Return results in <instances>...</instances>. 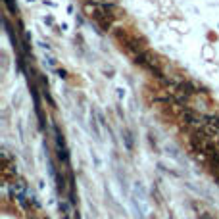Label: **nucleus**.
<instances>
[{
	"mask_svg": "<svg viewBox=\"0 0 219 219\" xmlns=\"http://www.w3.org/2000/svg\"><path fill=\"white\" fill-rule=\"evenodd\" d=\"M184 119H187L190 125H202V119L198 117V115H194V113H190V112H187L184 113Z\"/></svg>",
	"mask_w": 219,
	"mask_h": 219,
	"instance_id": "obj_1",
	"label": "nucleus"
},
{
	"mask_svg": "<svg viewBox=\"0 0 219 219\" xmlns=\"http://www.w3.org/2000/svg\"><path fill=\"white\" fill-rule=\"evenodd\" d=\"M98 21H100V25H102V29H106V31H108V29L112 27V21H113V17L106 14V16H104V17H100Z\"/></svg>",
	"mask_w": 219,
	"mask_h": 219,
	"instance_id": "obj_2",
	"label": "nucleus"
},
{
	"mask_svg": "<svg viewBox=\"0 0 219 219\" xmlns=\"http://www.w3.org/2000/svg\"><path fill=\"white\" fill-rule=\"evenodd\" d=\"M58 158H60L65 165L69 164V152H67V148H65V146H64V148H58Z\"/></svg>",
	"mask_w": 219,
	"mask_h": 219,
	"instance_id": "obj_3",
	"label": "nucleus"
},
{
	"mask_svg": "<svg viewBox=\"0 0 219 219\" xmlns=\"http://www.w3.org/2000/svg\"><path fill=\"white\" fill-rule=\"evenodd\" d=\"M179 90L183 92L184 96H188V94H194V87H192L190 83H183V85L179 87Z\"/></svg>",
	"mask_w": 219,
	"mask_h": 219,
	"instance_id": "obj_4",
	"label": "nucleus"
},
{
	"mask_svg": "<svg viewBox=\"0 0 219 219\" xmlns=\"http://www.w3.org/2000/svg\"><path fill=\"white\" fill-rule=\"evenodd\" d=\"M4 4L8 6V10L12 12V14H16V4H14V0H4Z\"/></svg>",
	"mask_w": 219,
	"mask_h": 219,
	"instance_id": "obj_5",
	"label": "nucleus"
}]
</instances>
